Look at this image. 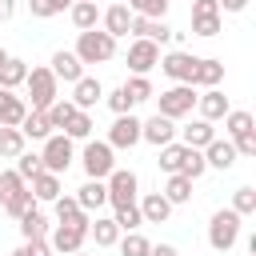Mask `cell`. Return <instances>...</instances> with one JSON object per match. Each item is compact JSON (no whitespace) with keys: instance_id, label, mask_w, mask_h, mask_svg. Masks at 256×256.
<instances>
[{"instance_id":"3","label":"cell","mask_w":256,"mask_h":256,"mask_svg":"<svg viewBox=\"0 0 256 256\" xmlns=\"http://www.w3.org/2000/svg\"><path fill=\"white\" fill-rule=\"evenodd\" d=\"M76 160V144H72V136H64V132H48L44 136V152H40V164H44V172H68V164Z\"/></svg>"},{"instance_id":"11","label":"cell","mask_w":256,"mask_h":256,"mask_svg":"<svg viewBox=\"0 0 256 256\" xmlns=\"http://www.w3.org/2000/svg\"><path fill=\"white\" fill-rule=\"evenodd\" d=\"M84 240H88V228H76V224H56L52 232H48V244L56 248V252H80L84 248Z\"/></svg>"},{"instance_id":"17","label":"cell","mask_w":256,"mask_h":256,"mask_svg":"<svg viewBox=\"0 0 256 256\" xmlns=\"http://www.w3.org/2000/svg\"><path fill=\"white\" fill-rule=\"evenodd\" d=\"M196 108H200V120H224L228 96L220 88H204V92H196Z\"/></svg>"},{"instance_id":"26","label":"cell","mask_w":256,"mask_h":256,"mask_svg":"<svg viewBox=\"0 0 256 256\" xmlns=\"http://www.w3.org/2000/svg\"><path fill=\"white\" fill-rule=\"evenodd\" d=\"M180 144H188V148H204L208 140H216V128H212V120H192L188 128H180Z\"/></svg>"},{"instance_id":"49","label":"cell","mask_w":256,"mask_h":256,"mask_svg":"<svg viewBox=\"0 0 256 256\" xmlns=\"http://www.w3.org/2000/svg\"><path fill=\"white\" fill-rule=\"evenodd\" d=\"M192 16H220V0H192Z\"/></svg>"},{"instance_id":"1","label":"cell","mask_w":256,"mask_h":256,"mask_svg":"<svg viewBox=\"0 0 256 256\" xmlns=\"http://www.w3.org/2000/svg\"><path fill=\"white\" fill-rule=\"evenodd\" d=\"M76 56H80V64H108L116 56V40L104 28H88L76 36Z\"/></svg>"},{"instance_id":"36","label":"cell","mask_w":256,"mask_h":256,"mask_svg":"<svg viewBox=\"0 0 256 256\" xmlns=\"http://www.w3.org/2000/svg\"><path fill=\"white\" fill-rule=\"evenodd\" d=\"M72 112H76V104H72V100H60V96L44 108V116H48V124H52V128H64V124L72 120Z\"/></svg>"},{"instance_id":"53","label":"cell","mask_w":256,"mask_h":256,"mask_svg":"<svg viewBox=\"0 0 256 256\" xmlns=\"http://www.w3.org/2000/svg\"><path fill=\"white\" fill-rule=\"evenodd\" d=\"M16 16V0H0V24Z\"/></svg>"},{"instance_id":"28","label":"cell","mask_w":256,"mask_h":256,"mask_svg":"<svg viewBox=\"0 0 256 256\" xmlns=\"http://www.w3.org/2000/svg\"><path fill=\"white\" fill-rule=\"evenodd\" d=\"M24 76H28V64H24V60H16V56H8V60L0 64V88H8V92H16V88L24 84Z\"/></svg>"},{"instance_id":"38","label":"cell","mask_w":256,"mask_h":256,"mask_svg":"<svg viewBox=\"0 0 256 256\" xmlns=\"http://www.w3.org/2000/svg\"><path fill=\"white\" fill-rule=\"evenodd\" d=\"M208 172V164H204V152L200 148H188V156H184V164H180V176H188V180H200Z\"/></svg>"},{"instance_id":"4","label":"cell","mask_w":256,"mask_h":256,"mask_svg":"<svg viewBox=\"0 0 256 256\" xmlns=\"http://www.w3.org/2000/svg\"><path fill=\"white\" fill-rule=\"evenodd\" d=\"M56 76H52V68H28V76H24V88H28V108H36V112H44L52 100H56Z\"/></svg>"},{"instance_id":"34","label":"cell","mask_w":256,"mask_h":256,"mask_svg":"<svg viewBox=\"0 0 256 256\" xmlns=\"http://www.w3.org/2000/svg\"><path fill=\"white\" fill-rule=\"evenodd\" d=\"M92 128H96V124H92V116L76 108V112H72V120L64 124V136H72V140H92Z\"/></svg>"},{"instance_id":"56","label":"cell","mask_w":256,"mask_h":256,"mask_svg":"<svg viewBox=\"0 0 256 256\" xmlns=\"http://www.w3.org/2000/svg\"><path fill=\"white\" fill-rule=\"evenodd\" d=\"M68 256H84V252H68Z\"/></svg>"},{"instance_id":"48","label":"cell","mask_w":256,"mask_h":256,"mask_svg":"<svg viewBox=\"0 0 256 256\" xmlns=\"http://www.w3.org/2000/svg\"><path fill=\"white\" fill-rule=\"evenodd\" d=\"M232 148H236V156H256V128H252V132H244V136H236V140H232Z\"/></svg>"},{"instance_id":"46","label":"cell","mask_w":256,"mask_h":256,"mask_svg":"<svg viewBox=\"0 0 256 256\" xmlns=\"http://www.w3.org/2000/svg\"><path fill=\"white\" fill-rule=\"evenodd\" d=\"M108 108H112L116 116H124V112H132V108H136V100H132V96L124 92V84H120L116 92H108Z\"/></svg>"},{"instance_id":"41","label":"cell","mask_w":256,"mask_h":256,"mask_svg":"<svg viewBox=\"0 0 256 256\" xmlns=\"http://www.w3.org/2000/svg\"><path fill=\"white\" fill-rule=\"evenodd\" d=\"M120 244V256H148V240L140 236V232H124V240H116Z\"/></svg>"},{"instance_id":"21","label":"cell","mask_w":256,"mask_h":256,"mask_svg":"<svg viewBox=\"0 0 256 256\" xmlns=\"http://www.w3.org/2000/svg\"><path fill=\"white\" fill-rule=\"evenodd\" d=\"M140 204V216H144V224H164L168 216H172V204L164 200V192H148L144 200H136Z\"/></svg>"},{"instance_id":"19","label":"cell","mask_w":256,"mask_h":256,"mask_svg":"<svg viewBox=\"0 0 256 256\" xmlns=\"http://www.w3.org/2000/svg\"><path fill=\"white\" fill-rule=\"evenodd\" d=\"M52 208H56V220H60V224H76V228H88V224H92L88 212L76 204V196H64V192H60V196L52 200Z\"/></svg>"},{"instance_id":"30","label":"cell","mask_w":256,"mask_h":256,"mask_svg":"<svg viewBox=\"0 0 256 256\" xmlns=\"http://www.w3.org/2000/svg\"><path fill=\"white\" fill-rule=\"evenodd\" d=\"M20 132H24V140H44V136L52 132V124H48V116H44V112L28 108V116L20 120Z\"/></svg>"},{"instance_id":"20","label":"cell","mask_w":256,"mask_h":256,"mask_svg":"<svg viewBox=\"0 0 256 256\" xmlns=\"http://www.w3.org/2000/svg\"><path fill=\"white\" fill-rule=\"evenodd\" d=\"M76 204H80L84 212L104 208V204H108V188H104V180H84V184L76 188Z\"/></svg>"},{"instance_id":"29","label":"cell","mask_w":256,"mask_h":256,"mask_svg":"<svg viewBox=\"0 0 256 256\" xmlns=\"http://www.w3.org/2000/svg\"><path fill=\"white\" fill-rule=\"evenodd\" d=\"M68 12H72V24H76L80 32L96 28V20H100V8H96V0H76Z\"/></svg>"},{"instance_id":"25","label":"cell","mask_w":256,"mask_h":256,"mask_svg":"<svg viewBox=\"0 0 256 256\" xmlns=\"http://www.w3.org/2000/svg\"><path fill=\"white\" fill-rule=\"evenodd\" d=\"M88 236L96 240V248H112V244L120 240V228H116L112 216H96V220L88 224Z\"/></svg>"},{"instance_id":"45","label":"cell","mask_w":256,"mask_h":256,"mask_svg":"<svg viewBox=\"0 0 256 256\" xmlns=\"http://www.w3.org/2000/svg\"><path fill=\"white\" fill-rule=\"evenodd\" d=\"M192 32L196 36H220V16H192Z\"/></svg>"},{"instance_id":"16","label":"cell","mask_w":256,"mask_h":256,"mask_svg":"<svg viewBox=\"0 0 256 256\" xmlns=\"http://www.w3.org/2000/svg\"><path fill=\"white\" fill-rule=\"evenodd\" d=\"M220 80H224V60H216V56L196 60V68H192V88H216Z\"/></svg>"},{"instance_id":"7","label":"cell","mask_w":256,"mask_h":256,"mask_svg":"<svg viewBox=\"0 0 256 256\" xmlns=\"http://www.w3.org/2000/svg\"><path fill=\"white\" fill-rule=\"evenodd\" d=\"M196 108V88L192 84H172L168 92H160V116L168 120H180Z\"/></svg>"},{"instance_id":"18","label":"cell","mask_w":256,"mask_h":256,"mask_svg":"<svg viewBox=\"0 0 256 256\" xmlns=\"http://www.w3.org/2000/svg\"><path fill=\"white\" fill-rule=\"evenodd\" d=\"M28 116V100L24 96H16V92H8V88H0V124H8V128H20V120Z\"/></svg>"},{"instance_id":"31","label":"cell","mask_w":256,"mask_h":256,"mask_svg":"<svg viewBox=\"0 0 256 256\" xmlns=\"http://www.w3.org/2000/svg\"><path fill=\"white\" fill-rule=\"evenodd\" d=\"M112 220H116V228H120V232H136V228L144 224V216H140V204H136V200H132V204L112 208Z\"/></svg>"},{"instance_id":"24","label":"cell","mask_w":256,"mask_h":256,"mask_svg":"<svg viewBox=\"0 0 256 256\" xmlns=\"http://www.w3.org/2000/svg\"><path fill=\"white\" fill-rule=\"evenodd\" d=\"M20 236H24V240H48V216H44L36 204L20 216Z\"/></svg>"},{"instance_id":"51","label":"cell","mask_w":256,"mask_h":256,"mask_svg":"<svg viewBox=\"0 0 256 256\" xmlns=\"http://www.w3.org/2000/svg\"><path fill=\"white\" fill-rule=\"evenodd\" d=\"M248 0H220V12H244Z\"/></svg>"},{"instance_id":"52","label":"cell","mask_w":256,"mask_h":256,"mask_svg":"<svg viewBox=\"0 0 256 256\" xmlns=\"http://www.w3.org/2000/svg\"><path fill=\"white\" fill-rule=\"evenodd\" d=\"M148 256H180V252H176L172 244H152V248H148Z\"/></svg>"},{"instance_id":"12","label":"cell","mask_w":256,"mask_h":256,"mask_svg":"<svg viewBox=\"0 0 256 256\" xmlns=\"http://www.w3.org/2000/svg\"><path fill=\"white\" fill-rule=\"evenodd\" d=\"M140 140L164 148L168 140H176V120H168V116H160V112H156L152 120H140Z\"/></svg>"},{"instance_id":"50","label":"cell","mask_w":256,"mask_h":256,"mask_svg":"<svg viewBox=\"0 0 256 256\" xmlns=\"http://www.w3.org/2000/svg\"><path fill=\"white\" fill-rule=\"evenodd\" d=\"M28 8H32V16H36V20L56 16V4H52V0H28Z\"/></svg>"},{"instance_id":"6","label":"cell","mask_w":256,"mask_h":256,"mask_svg":"<svg viewBox=\"0 0 256 256\" xmlns=\"http://www.w3.org/2000/svg\"><path fill=\"white\" fill-rule=\"evenodd\" d=\"M104 188H108V204H112V208H120V204H132V200H136L140 180H136V172H132V168H112V172L104 176Z\"/></svg>"},{"instance_id":"44","label":"cell","mask_w":256,"mask_h":256,"mask_svg":"<svg viewBox=\"0 0 256 256\" xmlns=\"http://www.w3.org/2000/svg\"><path fill=\"white\" fill-rule=\"evenodd\" d=\"M32 204H36V200H32V192H28V188H24V192H20V196H12V200H4V212H8V216H12V220H20V216H24V212H28V208H32Z\"/></svg>"},{"instance_id":"8","label":"cell","mask_w":256,"mask_h":256,"mask_svg":"<svg viewBox=\"0 0 256 256\" xmlns=\"http://www.w3.org/2000/svg\"><path fill=\"white\" fill-rule=\"evenodd\" d=\"M156 64H160V44L136 36V40L128 44V68H132V76H148Z\"/></svg>"},{"instance_id":"35","label":"cell","mask_w":256,"mask_h":256,"mask_svg":"<svg viewBox=\"0 0 256 256\" xmlns=\"http://www.w3.org/2000/svg\"><path fill=\"white\" fill-rule=\"evenodd\" d=\"M184 156H188V144H176V140H168V144L160 148V168H164V172H180Z\"/></svg>"},{"instance_id":"43","label":"cell","mask_w":256,"mask_h":256,"mask_svg":"<svg viewBox=\"0 0 256 256\" xmlns=\"http://www.w3.org/2000/svg\"><path fill=\"white\" fill-rule=\"evenodd\" d=\"M16 172H20L24 180H32L36 172H44V164H40V152H20V156H16Z\"/></svg>"},{"instance_id":"47","label":"cell","mask_w":256,"mask_h":256,"mask_svg":"<svg viewBox=\"0 0 256 256\" xmlns=\"http://www.w3.org/2000/svg\"><path fill=\"white\" fill-rule=\"evenodd\" d=\"M12 256H52V244L48 240H24Z\"/></svg>"},{"instance_id":"37","label":"cell","mask_w":256,"mask_h":256,"mask_svg":"<svg viewBox=\"0 0 256 256\" xmlns=\"http://www.w3.org/2000/svg\"><path fill=\"white\" fill-rule=\"evenodd\" d=\"M24 188H28V180H24L16 168H12V172H0V204H4V200H12V196H20Z\"/></svg>"},{"instance_id":"13","label":"cell","mask_w":256,"mask_h":256,"mask_svg":"<svg viewBox=\"0 0 256 256\" xmlns=\"http://www.w3.org/2000/svg\"><path fill=\"white\" fill-rule=\"evenodd\" d=\"M100 96H104V84H100L96 76H80V80L72 84V104H76L80 112L96 108V104H100Z\"/></svg>"},{"instance_id":"39","label":"cell","mask_w":256,"mask_h":256,"mask_svg":"<svg viewBox=\"0 0 256 256\" xmlns=\"http://www.w3.org/2000/svg\"><path fill=\"white\" fill-rule=\"evenodd\" d=\"M128 8H132L136 16H148V20H164V12H168V0H128Z\"/></svg>"},{"instance_id":"33","label":"cell","mask_w":256,"mask_h":256,"mask_svg":"<svg viewBox=\"0 0 256 256\" xmlns=\"http://www.w3.org/2000/svg\"><path fill=\"white\" fill-rule=\"evenodd\" d=\"M224 128H228V136L236 140V136L252 132V128H256V120H252V112H244V108H236V112L228 108V112H224Z\"/></svg>"},{"instance_id":"22","label":"cell","mask_w":256,"mask_h":256,"mask_svg":"<svg viewBox=\"0 0 256 256\" xmlns=\"http://www.w3.org/2000/svg\"><path fill=\"white\" fill-rule=\"evenodd\" d=\"M128 28H132V8H128V4H112V8L104 12V32H108L112 40H120V36H128Z\"/></svg>"},{"instance_id":"40","label":"cell","mask_w":256,"mask_h":256,"mask_svg":"<svg viewBox=\"0 0 256 256\" xmlns=\"http://www.w3.org/2000/svg\"><path fill=\"white\" fill-rule=\"evenodd\" d=\"M232 212H240V216H252L256 212V188H236L232 192Z\"/></svg>"},{"instance_id":"54","label":"cell","mask_w":256,"mask_h":256,"mask_svg":"<svg viewBox=\"0 0 256 256\" xmlns=\"http://www.w3.org/2000/svg\"><path fill=\"white\" fill-rule=\"evenodd\" d=\"M52 4H56V12H64V8H72L76 0H52Z\"/></svg>"},{"instance_id":"15","label":"cell","mask_w":256,"mask_h":256,"mask_svg":"<svg viewBox=\"0 0 256 256\" xmlns=\"http://www.w3.org/2000/svg\"><path fill=\"white\" fill-rule=\"evenodd\" d=\"M52 76L56 80H64V84H76L80 76H84V64H80V56L76 52H52Z\"/></svg>"},{"instance_id":"14","label":"cell","mask_w":256,"mask_h":256,"mask_svg":"<svg viewBox=\"0 0 256 256\" xmlns=\"http://www.w3.org/2000/svg\"><path fill=\"white\" fill-rule=\"evenodd\" d=\"M200 152H204V164H208V168L228 172V168L236 164V148H232V140H220V136H216V140H208Z\"/></svg>"},{"instance_id":"32","label":"cell","mask_w":256,"mask_h":256,"mask_svg":"<svg viewBox=\"0 0 256 256\" xmlns=\"http://www.w3.org/2000/svg\"><path fill=\"white\" fill-rule=\"evenodd\" d=\"M24 132L20 128H8V124H0V156H8V160H16L20 152H24Z\"/></svg>"},{"instance_id":"10","label":"cell","mask_w":256,"mask_h":256,"mask_svg":"<svg viewBox=\"0 0 256 256\" xmlns=\"http://www.w3.org/2000/svg\"><path fill=\"white\" fill-rule=\"evenodd\" d=\"M108 144H112V148H136V144H140V120H136L132 112L116 116L112 128H108Z\"/></svg>"},{"instance_id":"55","label":"cell","mask_w":256,"mask_h":256,"mask_svg":"<svg viewBox=\"0 0 256 256\" xmlns=\"http://www.w3.org/2000/svg\"><path fill=\"white\" fill-rule=\"evenodd\" d=\"M4 60H8V52H4V48H0V64H4Z\"/></svg>"},{"instance_id":"23","label":"cell","mask_w":256,"mask_h":256,"mask_svg":"<svg viewBox=\"0 0 256 256\" xmlns=\"http://www.w3.org/2000/svg\"><path fill=\"white\" fill-rule=\"evenodd\" d=\"M28 192H32V200L52 204V200L60 196V176H56V172H36V176L28 180Z\"/></svg>"},{"instance_id":"5","label":"cell","mask_w":256,"mask_h":256,"mask_svg":"<svg viewBox=\"0 0 256 256\" xmlns=\"http://www.w3.org/2000/svg\"><path fill=\"white\" fill-rule=\"evenodd\" d=\"M80 160H84V172H88V180H104V176L116 168V148H112L108 140H88Z\"/></svg>"},{"instance_id":"9","label":"cell","mask_w":256,"mask_h":256,"mask_svg":"<svg viewBox=\"0 0 256 256\" xmlns=\"http://www.w3.org/2000/svg\"><path fill=\"white\" fill-rule=\"evenodd\" d=\"M196 60L200 56H192V52H168V56H160V72L168 76V80H176V84H192V68H196Z\"/></svg>"},{"instance_id":"42","label":"cell","mask_w":256,"mask_h":256,"mask_svg":"<svg viewBox=\"0 0 256 256\" xmlns=\"http://www.w3.org/2000/svg\"><path fill=\"white\" fill-rule=\"evenodd\" d=\"M124 92H128V96H132L136 104H144V100H152V96H156V92H152V80H148V76H132V80L124 84Z\"/></svg>"},{"instance_id":"27","label":"cell","mask_w":256,"mask_h":256,"mask_svg":"<svg viewBox=\"0 0 256 256\" xmlns=\"http://www.w3.org/2000/svg\"><path fill=\"white\" fill-rule=\"evenodd\" d=\"M164 200L176 208V204H188L192 200V180L180 176V172H168V184H164Z\"/></svg>"},{"instance_id":"2","label":"cell","mask_w":256,"mask_h":256,"mask_svg":"<svg viewBox=\"0 0 256 256\" xmlns=\"http://www.w3.org/2000/svg\"><path fill=\"white\" fill-rule=\"evenodd\" d=\"M240 212H232V208H220V212H212V220H208V244L216 248V252H228V248H236V240H240Z\"/></svg>"}]
</instances>
